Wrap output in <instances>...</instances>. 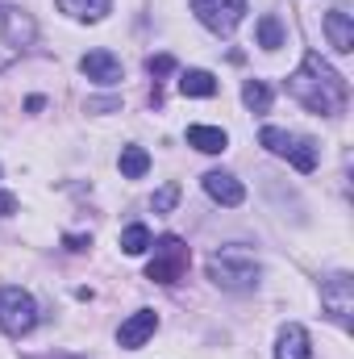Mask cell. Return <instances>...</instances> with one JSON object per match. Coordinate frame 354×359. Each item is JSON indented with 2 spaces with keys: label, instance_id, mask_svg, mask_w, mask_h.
<instances>
[{
  "label": "cell",
  "instance_id": "6da1fadb",
  "mask_svg": "<svg viewBox=\"0 0 354 359\" xmlns=\"http://www.w3.org/2000/svg\"><path fill=\"white\" fill-rule=\"evenodd\" d=\"M288 92L309 109V113H321V117H334V113H342L346 109V100H351V84L317 55V50H309L304 55V63L288 76Z\"/></svg>",
  "mask_w": 354,
  "mask_h": 359
},
{
  "label": "cell",
  "instance_id": "7a4b0ae2",
  "mask_svg": "<svg viewBox=\"0 0 354 359\" xmlns=\"http://www.w3.org/2000/svg\"><path fill=\"white\" fill-rule=\"evenodd\" d=\"M208 280L221 284V288H229V292H250L259 284V259H255V251L242 247V243H229V247L213 251L208 255Z\"/></svg>",
  "mask_w": 354,
  "mask_h": 359
},
{
  "label": "cell",
  "instance_id": "3957f363",
  "mask_svg": "<svg viewBox=\"0 0 354 359\" xmlns=\"http://www.w3.org/2000/svg\"><path fill=\"white\" fill-rule=\"evenodd\" d=\"M34 38H38V25H34V17L25 13V8H17V4H8V0H0V72H8L29 46H34Z\"/></svg>",
  "mask_w": 354,
  "mask_h": 359
},
{
  "label": "cell",
  "instance_id": "277c9868",
  "mask_svg": "<svg viewBox=\"0 0 354 359\" xmlns=\"http://www.w3.org/2000/svg\"><path fill=\"white\" fill-rule=\"evenodd\" d=\"M34 326H38V301H34L25 288L4 284V288H0V334L21 339V334H29Z\"/></svg>",
  "mask_w": 354,
  "mask_h": 359
},
{
  "label": "cell",
  "instance_id": "5b68a950",
  "mask_svg": "<svg viewBox=\"0 0 354 359\" xmlns=\"http://www.w3.org/2000/svg\"><path fill=\"white\" fill-rule=\"evenodd\" d=\"M259 142H263L271 155L292 159V168H296V172H313V168H317V142H313V138L288 134V130H279V126H263Z\"/></svg>",
  "mask_w": 354,
  "mask_h": 359
},
{
  "label": "cell",
  "instance_id": "8992f818",
  "mask_svg": "<svg viewBox=\"0 0 354 359\" xmlns=\"http://www.w3.org/2000/svg\"><path fill=\"white\" fill-rule=\"evenodd\" d=\"M155 247V259H150V268H146V280H155V284H176L179 276L187 271V247H183V238L176 234H163L159 243H150Z\"/></svg>",
  "mask_w": 354,
  "mask_h": 359
},
{
  "label": "cell",
  "instance_id": "52a82bcc",
  "mask_svg": "<svg viewBox=\"0 0 354 359\" xmlns=\"http://www.w3.org/2000/svg\"><path fill=\"white\" fill-rule=\"evenodd\" d=\"M192 13L213 34H234L246 17V0H192Z\"/></svg>",
  "mask_w": 354,
  "mask_h": 359
},
{
  "label": "cell",
  "instance_id": "ba28073f",
  "mask_svg": "<svg viewBox=\"0 0 354 359\" xmlns=\"http://www.w3.org/2000/svg\"><path fill=\"white\" fill-rule=\"evenodd\" d=\"M321 305H325V313L338 322V326H351L354 318V280L346 271H338V276H330L325 284H321Z\"/></svg>",
  "mask_w": 354,
  "mask_h": 359
},
{
  "label": "cell",
  "instance_id": "9c48e42d",
  "mask_svg": "<svg viewBox=\"0 0 354 359\" xmlns=\"http://www.w3.org/2000/svg\"><path fill=\"white\" fill-rule=\"evenodd\" d=\"M80 72L88 76L92 84L113 88V84L121 80V59H117V55H108V50H88V55L80 59Z\"/></svg>",
  "mask_w": 354,
  "mask_h": 359
},
{
  "label": "cell",
  "instance_id": "30bf717a",
  "mask_svg": "<svg viewBox=\"0 0 354 359\" xmlns=\"http://www.w3.org/2000/svg\"><path fill=\"white\" fill-rule=\"evenodd\" d=\"M155 330H159V313H155V309H138L129 322H121L117 343H121V347H129V351H138V347H142Z\"/></svg>",
  "mask_w": 354,
  "mask_h": 359
},
{
  "label": "cell",
  "instance_id": "8fae6325",
  "mask_svg": "<svg viewBox=\"0 0 354 359\" xmlns=\"http://www.w3.org/2000/svg\"><path fill=\"white\" fill-rule=\"evenodd\" d=\"M204 192H208L217 205H229V209L246 201V188H242V180H234L229 172H208V176H204Z\"/></svg>",
  "mask_w": 354,
  "mask_h": 359
},
{
  "label": "cell",
  "instance_id": "7c38bea8",
  "mask_svg": "<svg viewBox=\"0 0 354 359\" xmlns=\"http://www.w3.org/2000/svg\"><path fill=\"white\" fill-rule=\"evenodd\" d=\"M321 25H325V34H330L334 50H338V55H351V50H354V17H351V13H346V8H330Z\"/></svg>",
  "mask_w": 354,
  "mask_h": 359
},
{
  "label": "cell",
  "instance_id": "4fadbf2b",
  "mask_svg": "<svg viewBox=\"0 0 354 359\" xmlns=\"http://www.w3.org/2000/svg\"><path fill=\"white\" fill-rule=\"evenodd\" d=\"M275 359H309V330L288 322L279 330V343H275Z\"/></svg>",
  "mask_w": 354,
  "mask_h": 359
},
{
  "label": "cell",
  "instance_id": "5bb4252c",
  "mask_svg": "<svg viewBox=\"0 0 354 359\" xmlns=\"http://www.w3.org/2000/svg\"><path fill=\"white\" fill-rule=\"evenodd\" d=\"M187 147H196V151H204V155H221V151L229 147V138H225V130H217V126H187Z\"/></svg>",
  "mask_w": 354,
  "mask_h": 359
},
{
  "label": "cell",
  "instance_id": "9a60e30c",
  "mask_svg": "<svg viewBox=\"0 0 354 359\" xmlns=\"http://www.w3.org/2000/svg\"><path fill=\"white\" fill-rule=\"evenodd\" d=\"M59 8L76 21H100L113 8V0H59Z\"/></svg>",
  "mask_w": 354,
  "mask_h": 359
},
{
  "label": "cell",
  "instance_id": "2e32d148",
  "mask_svg": "<svg viewBox=\"0 0 354 359\" xmlns=\"http://www.w3.org/2000/svg\"><path fill=\"white\" fill-rule=\"evenodd\" d=\"M146 172H150V155H146L142 147H125V151H121V176L142 180Z\"/></svg>",
  "mask_w": 354,
  "mask_h": 359
},
{
  "label": "cell",
  "instance_id": "e0dca14e",
  "mask_svg": "<svg viewBox=\"0 0 354 359\" xmlns=\"http://www.w3.org/2000/svg\"><path fill=\"white\" fill-rule=\"evenodd\" d=\"M179 92L183 96H213L217 92V80L208 72H183L179 76Z\"/></svg>",
  "mask_w": 354,
  "mask_h": 359
},
{
  "label": "cell",
  "instance_id": "ac0fdd59",
  "mask_svg": "<svg viewBox=\"0 0 354 359\" xmlns=\"http://www.w3.org/2000/svg\"><path fill=\"white\" fill-rule=\"evenodd\" d=\"M150 243H155V238H150V230H146V226H138V222H134V226H125V234H121V251H125V255H142V251H150Z\"/></svg>",
  "mask_w": 354,
  "mask_h": 359
},
{
  "label": "cell",
  "instance_id": "d6986e66",
  "mask_svg": "<svg viewBox=\"0 0 354 359\" xmlns=\"http://www.w3.org/2000/svg\"><path fill=\"white\" fill-rule=\"evenodd\" d=\"M259 46H263V50H279V46H283V25H279L275 13L259 17Z\"/></svg>",
  "mask_w": 354,
  "mask_h": 359
},
{
  "label": "cell",
  "instance_id": "ffe728a7",
  "mask_svg": "<svg viewBox=\"0 0 354 359\" xmlns=\"http://www.w3.org/2000/svg\"><path fill=\"white\" fill-rule=\"evenodd\" d=\"M242 100H246V109L267 113V109H271V88H267L263 80H246V84H242Z\"/></svg>",
  "mask_w": 354,
  "mask_h": 359
},
{
  "label": "cell",
  "instance_id": "44dd1931",
  "mask_svg": "<svg viewBox=\"0 0 354 359\" xmlns=\"http://www.w3.org/2000/svg\"><path fill=\"white\" fill-rule=\"evenodd\" d=\"M179 201V184H163L159 192H155V213H171Z\"/></svg>",
  "mask_w": 354,
  "mask_h": 359
},
{
  "label": "cell",
  "instance_id": "7402d4cb",
  "mask_svg": "<svg viewBox=\"0 0 354 359\" xmlns=\"http://www.w3.org/2000/svg\"><path fill=\"white\" fill-rule=\"evenodd\" d=\"M146 72H150V76H171V72H176V59H171V55H150V59H146Z\"/></svg>",
  "mask_w": 354,
  "mask_h": 359
},
{
  "label": "cell",
  "instance_id": "603a6c76",
  "mask_svg": "<svg viewBox=\"0 0 354 359\" xmlns=\"http://www.w3.org/2000/svg\"><path fill=\"white\" fill-rule=\"evenodd\" d=\"M13 213H17V201L8 192H0V217H13Z\"/></svg>",
  "mask_w": 354,
  "mask_h": 359
},
{
  "label": "cell",
  "instance_id": "cb8c5ba5",
  "mask_svg": "<svg viewBox=\"0 0 354 359\" xmlns=\"http://www.w3.org/2000/svg\"><path fill=\"white\" fill-rule=\"evenodd\" d=\"M63 243H67V251H84V247H88V238H84V234H67Z\"/></svg>",
  "mask_w": 354,
  "mask_h": 359
},
{
  "label": "cell",
  "instance_id": "d4e9b609",
  "mask_svg": "<svg viewBox=\"0 0 354 359\" xmlns=\"http://www.w3.org/2000/svg\"><path fill=\"white\" fill-rule=\"evenodd\" d=\"M67 359H76V355H67Z\"/></svg>",
  "mask_w": 354,
  "mask_h": 359
}]
</instances>
